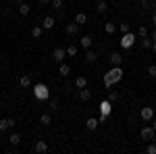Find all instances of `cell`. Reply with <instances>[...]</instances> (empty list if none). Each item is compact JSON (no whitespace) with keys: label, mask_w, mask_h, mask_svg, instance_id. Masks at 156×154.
Returning a JSON list of instances; mask_svg holds the SVG:
<instances>
[{"label":"cell","mask_w":156,"mask_h":154,"mask_svg":"<svg viewBox=\"0 0 156 154\" xmlns=\"http://www.w3.org/2000/svg\"><path fill=\"white\" fill-rule=\"evenodd\" d=\"M96 11L100 13V15H102V13H106L108 11V4L104 2V0H100V2H98V6H96Z\"/></svg>","instance_id":"22"},{"label":"cell","mask_w":156,"mask_h":154,"mask_svg":"<svg viewBox=\"0 0 156 154\" xmlns=\"http://www.w3.org/2000/svg\"><path fill=\"white\" fill-rule=\"evenodd\" d=\"M52 6H54V9H60V6H62V0H52Z\"/></svg>","instance_id":"34"},{"label":"cell","mask_w":156,"mask_h":154,"mask_svg":"<svg viewBox=\"0 0 156 154\" xmlns=\"http://www.w3.org/2000/svg\"><path fill=\"white\" fill-rule=\"evenodd\" d=\"M140 138L146 140V142H152V140L156 138V129L154 127H144V129L140 131Z\"/></svg>","instance_id":"5"},{"label":"cell","mask_w":156,"mask_h":154,"mask_svg":"<svg viewBox=\"0 0 156 154\" xmlns=\"http://www.w3.org/2000/svg\"><path fill=\"white\" fill-rule=\"evenodd\" d=\"M37 2H40L42 6H46V4H50V2H52V0H37Z\"/></svg>","instance_id":"35"},{"label":"cell","mask_w":156,"mask_h":154,"mask_svg":"<svg viewBox=\"0 0 156 154\" xmlns=\"http://www.w3.org/2000/svg\"><path fill=\"white\" fill-rule=\"evenodd\" d=\"M110 63H112V67H121L123 65V56H121L119 52H112L110 54Z\"/></svg>","instance_id":"8"},{"label":"cell","mask_w":156,"mask_h":154,"mask_svg":"<svg viewBox=\"0 0 156 154\" xmlns=\"http://www.w3.org/2000/svg\"><path fill=\"white\" fill-rule=\"evenodd\" d=\"M75 88H77V90L87 88V79H85V77H77V79H75Z\"/></svg>","instance_id":"17"},{"label":"cell","mask_w":156,"mask_h":154,"mask_svg":"<svg viewBox=\"0 0 156 154\" xmlns=\"http://www.w3.org/2000/svg\"><path fill=\"white\" fill-rule=\"evenodd\" d=\"M96 59H98V54L94 52V50H90V48H87V54H85V60H87V63H96Z\"/></svg>","instance_id":"18"},{"label":"cell","mask_w":156,"mask_h":154,"mask_svg":"<svg viewBox=\"0 0 156 154\" xmlns=\"http://www.w3.org/2000/svg\"><path fill=\"white\" fill-rule=\"evenodd\" d=\"M79 44H81L83 48H90V46H92V38H90V36H83L81 40H79Z\"/></svg>","instance_id":"24"},{"label":"cell","mask_w":156,"mask_h":154,"mask_svg":"<svg viewBox=\"0 0 156 154\" xmlns=\"http://www.w3.org/2000/svg\"><path fill=\"white\" fill-rule=\"evenodd\" d=\"M152 42H156V29H154V34H152Z\"/></svg>","instance_id":"36"},{"label":"cell","mask_w":156,"mask_h":154,"mask_svg":"<svg viewBox=\"0 0 156 154\" xmlns=\"http://www.w3.org/2000/svg\"><path fill=\"white\" fill-rule=\"evenodd\" d=\"M9 142H11L12 146H17V144L21 142V133H11V138H9Z\"/></svg>","instance_id":"21"},{"label":"cell","mask_w":156,"mask_h":154,"mask_svg":"<svg viewBox=\"0 0 156 154\" xmlns=\"http://www.w3.org/2000/svg\"><path fill=\"white\" fill-rule=\"evenodd\" d=\"M19 15H23V17H27V15H29V4H25V2H21V4H19Z\"/></svg>","instance_id":"19"},{"label":"cell","mask_w":156,"mask_h":154,"mask_svg":"<svg viewBox=\"0 0 156 154\" xmlns=\"http://www.w3.org/2000/svg\"><path fill=\"white\" fill-rule=\"evenodd\" d=\"M98 125H100V121H98V119H87V123H85V127H87L90 131H94Z\"/></svg>","instance_id":"15"},{"label":"cell","mask_w":156,"mask_h":154,"mask_svg":"<svg viewBox=\"0 0 156 154\" xmlns=\"http://www.w3.org/2000/svg\"><path fill=\"white\" fill-rule=\"evenodd\" d=\"M69 71H71V69H69V65H65V63L58 67V73L62 75V77H65V75H69Z\"/></svg>","instance_id":"26"},{"label":"cell","mask_w":156,"mask_h":154,"mask_svg":"<svg viewBox=\"0 0 156 154\" xmlns=\"http://www.w3.org/2000/svg\"><path fill=\"white\" fill-rule=\"evenodd\" d=\"M44 34V27H40V25H36L34 29H31V38H40Z\"/></svg>","instance_id":"23"},{"label":"cell","mask_w":156,"mask_h":154,"mask_svg":"<svg viewBox=\"0 0 156 154\" xmlns=\"http://www.w3.org/2000/svg\"><path fill=\"white\" fill-rule=\"evenodd\" d=\"M121 79H123V67H112V69L104 75V85H106V88H112V85L119 83Z\"/></svg>","instance_id":"1"},{"label":"cell","mask_w":156,"mask_h":154,"mask_svg":"<svg viewBox=\"0 0 156 154\" xmlns=\"http://www.w3.org/2000/svg\"><path fill=\"white\" fill-rule=\"evenodd\" d=\"M85 21H87V15H85V13H77L75 23H77V25H85Z\"/></svg>","instance_id":"16"},{"label":"cell","mask_w":156,"mask_h":154,"mask_svg":"<svg viewBox=\"0 0 156 154\" xmlns=\"http://www.w3.org/2000/svg\"><path fill=\"white\" fill-rule=\"evenodd\" d=\"M140 117L144 119V121H152V119H154V108L152 106H144L142 110H140Z\"/></svg>","instance_id":"6"},{"label":"cell","mask_w":156,"mask_h":154,"mask_svg":"<svg viewBox=\"0 0 156 154\" xmlns=\"http://www.w3.org/2000/svg\"><path fill=\"white\" fill-rule=\"evenodd\" d=\"M90 98H92V92H90L87 88H81V90H79V100H81V102H87Z\"/></svg>","instance_id":"10"},{"label":"cell","mask_w":156,"mask_h":154,"mask_svg":"<svg viewBox=\"0 0 156 154\" xmlns=\"http://www.w3.org/2000/svg\"><path fill=\"white\" fill-rule=\"evenodd\" d=\"M152 127H154V129H156V121H154V123H152Z\"/></svg>","instance_id":"39"},{"label":"cell","mask_w":156,"mask_h":154,"mask_svg":"<svg viewBox=\"0 0 156 154\" xmlns=\"http://www.w3.org/2000/svg\"><path fill=\"white\" fill-rule=\"evenodd\" d=\"M65 50H67V56H75V54H77V46H75V44H71V46H67Z\"/></svg>","instance_id":"25"},{"label":"cell","mask_w":156,"mask_h":154,"mask_svg":"<svg viewBox=\"0 0 156 154\" xmlns=\"http://www.w3.org/2000/svg\"><path fill=\"white\" fill-rule=\"evenodd\" d=\"M137 36H140V38H144V36H148V29H146L144 25H142V27H140V31H137Z\"/></svg>","instance_id":"32"},{"label":"cell","mask_w":156,"mask_h":154,"mask_svg":"<svg viewBox=\"0 0 156 154\" xmlns=\"http://www.w3.org/2000/svg\"><path fill=\"white\" fill-rule=\"evenodd\" d=\"M98 2H100V0H98Z\"/></svg>","instance_id":"42"},{"label":"cell","mask_w":156,"mask_h":154,"mask_svg":"<svg viewBox=\"0 0 156 154\" xmlns=\"http://www.w3.org/2000/svg\"><path fill=\"white\" fill-rule=\"evenodd\" d=\"M148 75H150V77H156V65H150V67H148Z\"/></svg>","instance_id":"29"},{"label":"cell","mask_w":156,"mask_h":154,"mask_svg":"<svg viewBox=\"0 0 156 154\" xmlns=\"http://www.w3.org/2000/svg\"><path fill=\"white\" fill-rule=\"evenodd\" d=\"M110 110H112L110 100H102V102H100V119H98V121H100V123H104V121H106V117L110 115Z\"/></svg>","instance_id":"3"},{"label":"cell","mask_w":156,"mask_h":154,"mask_svg":"<svg viewBox=\"0 0 156 154\" xmlns=\"http://www.w3.org/2000/svg\"><path fill=\"white\" fill-rule=\"evenodd\" d=\"M142 2H146V0H142Z\"/></svg>","instance_id":"41"},{"label":"cell","mask_w":156,"mask_h":154,"mask_svg":"<svg viewBox=\"0 0 156 154\" xmlns=\"http://www.w3.org/2000/svg\"><path fill=\"white\" fill-rule=\"evenodd\" d=\"M36 152H40V154L48 152V144H46V142H42V140H40V142L36 144Z\"/></svg>","instance_id":"14"},{"label":"cell","mask_w":156,"mask_h":154,"mask_svg":"<svg viewBox=\"0 0 156 154\" xmlns=\"http://www.w3.org/2000/svg\"><path fill=\"white\" fill-rule=\"evenodd\" d=\"M117 31V25L115 23H106V34H115Z\"/></svg>","instance_id":"28"},{"label":"cell","mask_w":156,"mask_h":154,"mask_svg":"<svg viewBox=\"0 0 156 154\" xmlns=\"http://www.w3.org/2000/svg\"><path fill=\"white\" fill-rule=\"evenodd\" d=\"M133 44H135V34H131V31H127V34H123V38H121V48H131Z\"/></svg>","instance_id":"4"},{"label":"cell","mask_w":156,"mask_h":154,"mask_svg":"<svg viewBox=\"0 0 156 154\" xmlns=\"http://www.w3.org/2000/svg\"><path fill=\"white\" fill-rule=\"evenodd\" d=\"M19 85L21 88H31V77L29 75H21L19 77Z\"/></svg>","instance_id":"11"},{"label":"cell","mask_w":156,"mask_h":154,"mask_svg":"<svg viewBox=\"0 0 156 154\" xmlns=\"http://www.w3.org/2000/svg\"><path fill=\"white\" fill-rule=\"evenodd\" d=\"M152 50H154V52H156V42H152Z\"/></svg>","instance_id":"37"},{"label":"cell","mask_w":156,"mask_h":154,"mask_svg":"<svg viewBox=\"0 0 156 154\" xmlns=\"http://www.w3.org/2000/svg\"><path fill=\"white\" fill-rule=\"evenodd\" d=\"M50 121H52L50 115H42V117H40V123H42V125H50Z\"/></svg>","instance_id":"27"},{"label":"cell","mask_w":156,"mask_h":154,"mask_svg":"<svg viewBox=\"0 0 156 154\" xmlns=\"http://www.w3.org/2000/svg\"><path fill=\"white\" fill-rule=\"evenodd\" d=\"M140 44H142V48H146V50H148V48H152V38L144 36V38H142V42H140Z\"/></svg>","instance_id":"20"},{"label":"cell","mask_w":156,"mask_h":154,"mask_svg":"<svg viewBox=\"0 0 156 154\" xmlns=\"http://www.w3.org/2000/svg\"><path fill=\"white\" fill-rule=\"evenodd\" d=\"M108 98H110V102H115V100H119V94H117V92H115V90H112V92H110V96H108Z\"/></svg>","instance_id":"33"},{"label":"cell","mask_w":156,"mask_h":154,"mask_svg":"<svg viewBox=\"0 0 156 154\" xmlns=\"http://www.w3.org/2000/svg\"><path fill=\"white\" fill-rule=\"evenodd\" d=\"M15 2H17V4H21V2H25V0H15Z\"/></svg>","instance_id":"38"},{"label":"cell","mask_w":156,"mask_h":154,"mask_svg":"<svg viewBox=\"0 0 156 154\" xmlns=\"http://www.w3.org/2000/svg\"><path fill=\"white\" fill-rule=\"evenodd\" d=\"M65 56H67V50H65V48H56V50L52 52V59L56 60V63H62Z\"/></svg>","instance_id":"7"},{"label":"cell","mask_w":156,"mask_h":154,"mask_svg":"<svg viewBox=\"0 0 156 154\" xmlns=\"http://www.w3.org/2000/svg\"><path fill=\"white\" fill-rule=\"evenodd\" d=\"M154 25H156V15H154Z\"/></svg>","instance_id":"40"},{"label":"cell","mask_w":156,"mask_h":154,"mask_svg":"<svg viewBox=\"0 0 156 154\" xmlns=\"http://www.w3.org/2000/svg\"><path fill=\"white\" fill-rule=\"evenodd\" d=\"M146 152L148 154H156V144H150V146L146 148Z\"/></svg>","instance_id":"31"},{"label":"cell","mask_w":156,"mask_h":154,"mask_svg":"<svg viewBox=\"0 0 156 154\" xmlns=\"http://www.w3.org/2000/svg\"><path fill=\"white\" fill-rule=\"evenodd\" d=\"M65 31H67L69 36H75V34L79 31V25H77V23H69L67 27H65Z\"/></svg>","instance_id":"13"},{"label":"cell","mask_w":156,"mask_h":154,"mask_svg":"<svg viewBox=\"0 0 156 154\" xmlns=\"http://www.w3.org/2000/svg\"><path fill=\"white\" fill-rule=\"evenodd\" d=\"M119 29H121V34H127V31H129V23H121Z\"/></svg>","instance_id":"30"},{"label":"cell","mask_w":156,"mask_h":154,"mask_svg":"<svg viewBox=\"0 0 156 154\" xmlns=\"http://www.w3.org/2000/svg\"><path fill=\"white\" fill-rule=\"evenodd\" d=\"M12 125H15V121H12V119H0V131L11 129Z\"/></svg>","instance_id":"9"},{"label":"cell","mask_w":156,"mask_h":154,"mask_svg":"<svg viewBox=\"0 0 156 154\" xmlns=\"http://www.w3.org/2000/svg\"><path fill=\"white\" fill-rule=\"evenodd\" d=\"M42 27H44V29H52V27H54V17H44V21H42Z\"/></svg>","instance_id":"12"},{"label":"cell","mask_w":156,"mask_h":154,"mask_svg":"<svg viewBox=\"0 0 156 154\" xmlns=\"http://www.w3.org/2000/svg\"><path fill=\"white\" fill-rule=\"evenodd\" d=\"M34 96H36L40 102H46V100L50 98L48 85H44V83H37V85H34Z\"/></svg>","instance_id":"2"}]
</instances>
